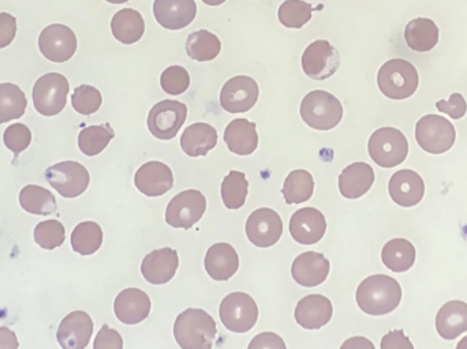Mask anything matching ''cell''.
Returning a JSON list of instances; mask_svg holds the SVG:
<instances>
[{"label": "cell", "mask_w": 467, "mask_h": 349, "mask_svg": "<svg viewBox=\"0 0 467 349\" xmlns=\"http://www.w3.org/2000/svg\"><path fill=\"white\" fill-rule=\"evenodd\" d=\"M224 142L235 155H252L258 147L257 126L247 119L233 120L224 131Z\"/></svg>", "instance_id": "f1b7e54d"}, {"label": "cell", "mask_w": 467, "mask_h": 349, "mask_svg": "<svg viewBox=\"0 0 467 349\" xmlns=\"http://www.w3.org/2000/svg\"><path fill=\"white\" fill-rule=\"evenodd\" d=\"M18 347L16 334L10 329L0 326V349H16Z\"/></svg>", "instance_id": "f907efd6"}, {"label": "cell", "mask_w": 467, "mask_h": 349, "mask_svg": "<svg viewBox=\"0 0 467 349\" xmlns=\"http://www.w3.org/2000/svg\"><path fill=\"white\" fill-rule=\"evenodd\" d=\"M221 51L222 43L218 36L208 30H197L186 40V52L196 62H211L218 57Z\"/></svg>", "instance_id": "836d02e7"}, {"label": "cell", "mask_w": 467, "mask_h": 349, "mask_svg": "<svg viewBox=\"0 0 467 349\" xmlns=\"http://www.w3.org/2000/svg\"><path fill=\"white\" fill-rule=\"evenodd\" d=\"M16 35V16L8 13H0V48H5L13 43Z\"/></svg>", "instance_id": "7dc6e473"}, {"label": "cell", "mask_w": 467, "mask_h": 349, "mask_svg": "<svg viewBox=\"0 0 467 349\" xmlns=\"http://www.w3.org/2000/svg\"><path fill=\"white\" fill-rule=\"evenodd\" d=\"M93 348L95 349H122L123 348V340L122 336L118 334L114 329L109 328V325H103V328L100 329V332L98 334V337H96L95 344H93Z\"/></svg>", "instance_id": "bcb514c9"}, {"label": "cell", "mask_w": 467, "mask_h": 349, "mask_svg": "<svg viewBox=\"0 0 467 349\" xmlns=\"http://www.w3.org/2000/svg\"><path fill=\"white\" fill-rule=\"evenodd\" d=\"M419 84L417 68L408 60H389L379 70V89L391 100H405L411 98L416 93Z\"/></svg>", "instance_id": "3957f363"}, {"label": "cell", "mask_w": 467, "mask_h": 349, "mask_svg": "<svg viewBox=\"0 0 467 349\" xmlns=\"http://www.w3.org/2000/svg\"><path fill=\"white\" fill-rule=\"evenodd\" d=\"M249 181L244 172L232 171L222 183V200L227 209H239L246 202Z\"/></svg>", "instance_id": "f35d334b"}, {"label": "cell", "mask_w": 467, "mask_h": 349, "mask_svg": "<svg viewBox=\"0 0 467 349\" xmlns=\"http://www.w3.org/2000/svg\"><path fill=\"white\" fill-rule=\"evenodd\" d=\"M244 230L250 243L260 249H266L275 246L282 238L283 221L276 211L261 208L250 214Z\"/></svg>", "instance_id": "5bb4252c"}, {"label": "cell", "mask_w": 467, "mask_h": 349, "mask_svg": "<svg viewBox=\"0 0 467 349\" xmlns=\"http://www.w3.org/2000/svg\"><path fill=\"white\" fill-rule=\"evenodd\" d=\"M457 348H467V337H465V339H463L462 342H461L460 344H458Z\"/></svg>", "instance_id": "11a10c76"}, {"label": "cell", "mask_w": 467, "mask_h": 349, "mask_svg": "<svg viewBox=\"0 0 467 349\" xmlns=\"http://www.w3.org/2000/svg\"><path fill=\"white\" fill-rule=\"evenodd\" d=\"M334 307L331 301L323 295H307L296 307V321L301 328L317 331L332 320Z\"/></svg>", "instance_id": "603a6c76"}, {"label": "cell", "mask_w": 467, "mask_h": 349, "mask_svg": "<svg viewBox=\"0 0 467 349\" xmlns=\"http://www.w3.org/2000/svg\"><path fill=\"white\" fill-rule=\"evenodd\" d=\"M111 30L119 43L130 46L141 40L144 36L145 21L139 11L133 8H123L112 16Z\"/></svg>", "instance_id": "f546056e"}, {"label": "cell", "mask_w": 467, "mask_h": 349, "mask_svg": "<svg viewBox=\"0 0 467 349\" xmlns=\"http://www.w3.org/2000/svg\"><path fill=\"white\" fill-rule=\"evenodd\" d=\"M103 98L101 93L96 87L90 85H81L74 90L71 104L73 108L81 115H92L100 109Z\"/></svg>", "instance_id": "b9f144b4"}, {"label": "cell", "mask_w": 467, "mask_h": 349, "mask_svg": "<svg viewBox=\"0 0 467 349\" xmlns=\"http://www.w3.org/2000/svg\"><path fill=\"white\" fill-rule=\"evenodd\" d=\"M109 3H112V5H123V3L129 2V0H107Z\"/></svg>", "instance_id": "db71d44e"}, {"label": "cell", "mask_w": 467, "mask_h": 349, "mask_svg": "<svg viewBox=\"0 0 467 349\" xmlns=\"http://www.w3.org/2000/svg\"><path fill=\"white\" fill-rule=\"evenodd\" d=\"M93 334V321L85 312H73L57 328V339L65 349H84Z\"/></svg>", "instance_id": "d6986e66"}, {"label": "cell", "mask_w": 467, "mask_h": 349, "mask_svg": "<svg viewBox=\"0 0 467 349\" xmlns=\"http://www.w3.org/2000/svg\"><path fill=\"white\" fill-rule=\"evenodd\" d=\"M207 210V200L199 190H186L172 198L166 209L167 224L172 228L191 230Z\"/></svg>", "instance_id": "30bf717a"}, {"label": "cell", "mask_w": 467, "mask_h": 349, "mask_svg": "<svg viewBox=\"0 0 467 349\" xmlns=\"http://www.w3.org/2000/svg\"><path fill=\"white\" fill-rule=\"evenodd\" d=\"M103 244V230L98 222H79L71 233V247L81 255H92Z\"/></svg>", "instance_id": "8d00e7d4"}, {"label": "cell", "mask_w": 467, "mask_h": 349, "mask_svg": "<svg viewBox=\"0 0 467 349\" xmlns=\"http://www.w3.org/2000/svg\"><path fill=\"white\" fill-rule=\"evenodd\" d=\"M115 133L111 126H89L79 133L78 148L85 156H98L109 147Z\"/></svg>", "instance_id": "74e56055"}, {"label": "cell", "mask_w": 467, "mask_h": 349, "mask_svg": "<svg viewBox=\"0 0 467 349\" xmlns=\"http://www.w3.org/2000/svg\"><path fill=\"white\" fill-rule=\"evenodd\" d=\"M202 2L205 3V5H223L226 0H202Z\"/></svg>", "instance_id": "f5cc1de1"}, {"label": "cell", "mask_w": 467, "mask_h": 349, "mask_svg": "<svg viewBox=\"0 0 467 349\" xmlns=\"http://www.w3.org/2000/svg\"><path fill=\"white\" fill-rule=\"evenodd\" d=\"M329 261L320 252L306 251L299 254L291 266V276L302 287H317L329 274Z\"/></svg>", "instance_id": "44dd1931"}, {"label": "cell", "mask_w": 467, "mask_h": 349, "mask_svg": "<svg viewBox=\"0 0 467 349\" xmlns=\"http://www.w3.org/2000/svg\"><path fill=\"white\" fill-rule=\"evenodd\" d=\"M416 139L421 149L431 155H441L454 147L457 131L454 125L439 115H427L416 126Z\"/></svg>", "instance_id": "52a82bcc"}, {"label": "cell", "mask_w": 467, "mask_h": 349, "mask_svg": "<svg viewBox=\"0 0 467 349\" xmlns=\"http://www.w3.org/2000/svg\"><path fill=\"white\" fill-rule=\"evenodd\" d=\"M313 7L304 0H285L280 5L277 16L283 26L301 29L312 18Z\"/></svg>", "instance_id": "ab89813d"}, {"label": "cell", "mask_w": 467, "mask_h": 349, "mask_svg": "<svg viewBox=\"0 0 467 349\" xmlns=\"http://www.w3.org/2000/svg\"><path fill=\"white\" fill-rule=\"evenodd\" d=\"M19 205L36 216H49L57 211V200L49 190L36 184L25 186L19 192Z\"/></svg>", "instance_id": "d6a6232c"}, {"label": "cell", "mask_w": 467, "mask_h": 349, "mask_svg": "<svg viewBox=\"0 0 467 349\" xmlns=\"http://www.w3.org/2000/svg\"><path fill=\"white\" fill-rule=\"evenodd\" d=\"M161 85L169 95L180 96L191 87V76L182 66H171L161 74Z\"/></svg>", "instance_id": "7bdbcfd3"}, {"label": "cell", "mask_w": 467, "mask_h": 349, "mask_svg": "<svg viewBox=\"0 0 467 349\" xmlns=\"http://www.w3.org/2000/svg\"><path fill=\"white\" fill-rule=\"evenodd\" d=\"M134 184L147 197H161L174 186V175L166 164L150 161L140 167L134 175Z\"/></svg>", "instance_id": "ffe728a7"}, {"label": "cell", "mask_w": 467, "mask_h": 349, "mask_svg": "<svg viewBox=\"0 0 467 349\" xmlns=\"http://www.w3.org/2000/svg\"><path fill=\"white\" fill-rule=\"evenodd\" d=\"M372 160L383 169L400 166L409 155V142L402 131L394 128L376 130L368 142Z\"/></svg>", "instance_id": "5b68a950"}, {"label": "cell", "mask_w": 467, "mask_h": 349, "mask_svg": "<svg viewBox=\"0 0 467 349\" xmlns=\"http://www.w3.org/2000/svg\"><path fill=\"white\" fill-rule=\"evenodd\" d=\"M436 108L443 114L449 115L451 119H462L467 112V104L461 93H452L449 100H441L436 103Z\"/></svg>", "instance_id": "f6af8a7d"}, {"label": "cell", "mask_w": 467, "mask_h": 349, "mask_svg": "<svg viewBox=\"0 0 467 349\" xmlns=\"http://www.w3.org/2000/svg\"><path fill=\"white\" fill-rule=\"evenodd\" d=\"M205 271L216 282H227L239 269V257L229 243H216L205 255Z\"/></svg>", "instance_id": "d4e9b609"}, {"label": "cell", "mask_w": 467, "mask_h": 349, "mask_svg": "<svg viewBox=\"0 0 467 349\" xmlns=\"http://www.w3.org/2000/svg\"><path fill=\"white\" fill-rule=\"evenodd\" d=\"M302 120L315 130L328 131L343 119V106L334 95L326 90H313L301 103Z\"/></svg>", "instance_id": "277c9868"}, {"label": "cell", "mask_w": 467, "mask_h": 349, "mask_svg": "<svg viewBox=\"0 0 467 349\" xmlns=\"http://www.w3.org/2000/svg\"><path fill=\"white\" fill-rule=\"evenodd\" d=\"M381 260L389 271L403 273L413 268L416 262V249L406 239H392L383 247Z\"/></svg>", "instance_id": "1f68e13d"}, {"label": "cell", "mask_w": 467, "mask_h": 349, "mask_svg": "<svg viewBox=\"0 0 467 349\" xmlns=\"http://www.w3.org/2000/svg\"><path fill=\"white\" fill-rule=\"evenodd\" d=\"M315 191V180L310 172L296 169L290 172L283 184L282 194L288 205L306 202Z\"/></svg>", "instance_id": "e575fe53"}, {"label": "cell", "mask_w": 467, "mask_h": 349, "mask_svg": "<svg viewBox=\"0 0 467 349\" xmlns=\"http://www.w3.org/2000/svg\"><path fill=\"white\" fill-rule=\"evenodd\" d=\"M153 14L164 29H185L196 18L197 5L194 0H155Z\"/></svg>", "instance_id": "e0dca14e"}, {"label": "cell", "mask_w": 467, "mask_h": 349, "mask_svg": "<svg viewBox=\"0 0 467 349\" xmlns=\"http://www.w3.org/2000/svg\"><path fill=\"white\" fill-rule=\"evenodd\" d=\"M38 48L46 59L54 63H65L76 55V33L62 24L47 26L38 37Z\"/></svg>", "instance_id": "4fadbf2b"}, {"label": "cell", "mask_w": 467, "mask_h": 349, "mask_svg": "<svg viewBox=\"0 0 467 349\" xmlns=\"http://www.w3.org/2000/svg\"><path fill=\"white\" fill-rule=\"evenodd\" d=\"M324 214L315 208H302L290 219V233L294 241L305 246L318 243L326 235Z\"/></svg>", "instance_id": "2e32d148"}, {"label": "cell", "mask_w": 467, "mask_h": 349, "mask_svg": "<svg viewBox=\"0 0 467 349\" xmlns=\"http://www.w3.org/2000/svg\"><path fill=\"white\" fill-rule=\"evenodd\" d=\"M174 336L182 349H210L218 336V328L204 310L188 309L178 315Z\"/></svg>", "instance_id": "7a4b0ae2"}, {"label": "cell", "mask_w": 467, "mask_h": 349, "mask_svg": "<svg viewBox=\"0 0 467 349\" xmlns=\"http://www.w3.org/2000/svg\"><path fill=\"white\" fill-rule=\"evenodd\" d=\"M339 66V52L327 40H316L302 55V70L316 81L334 76Z\"/></svg>", "instance_id": "7c38bea8"}, {"label": "cell", "mask_w": 467, "mask_h": 349, "mask_svg": "<svg viewBox=\"0 0 467 349\" xmlns=\"http://www.w3.org/2000/svg\"><path fill=\"white\" fill-rule=\"evenodd\" d=\"M264 348L285 349V344L282 337L271 334V332H266V334H261L255 336L249 344V349Z\"/></svg>", "instance_id": "c3c4849f"}, {"label": "cell", "mask_w": 467, "mask_h": 349, "mask_svg": "<svg viewBox=\"0 0 467 349\" xmlns=\"http://www.w3.org/2000/svg\"><path fill=\"white\" fill-rule=\"evenodd\" d=\"M3 141H5L7 149H10L16 155H19L29 148L30 142H32V131L22 123H14V125L5 128V134H3Z\"/></svg>", "instance_id": "ee69618b"}, {"label": "cell", "mask_w": 467, "mask_h": 349, "mask_svg": "<svg viewBox=\"0 0 467 349\" xmlns=\"http://www.w3.org/2000/svg\"><path fill=\"white\" fill-rule=\"evenodd\" d=\"M389 191L392 200L402 208L419 205L425 195L421 176L411 169H400L389 179Z\"/></svg>", "instance_id": "7402d4cb"}, {"label": "cell", "mask_w": 467, "mask_h": 349, "mask_svg": "<svg viewBox=\"0 0 467 349\" xmlns=\"http://www.w3.org/2000/svg\"><path fill=\"white\" fill-rule=\"evenodd\" d=\"M70 87L66 77L59 73H48L40 77L33 87L35 108L44 117H55L65 109Z\"/></svg>", "instance_id": "8992f818"}, {"label": "cell", "mask_w": 467, "mask_h": 349, "mask_svg": "<svg viewBox=\"0 0 467 349\" xmlns=\"http://www.w3.org/2000/svg\"><path fill=\"white\" fill-rule=\"evenodd\" d=\"M26 106V96L21 87L14 84H0V125L24 117Z\"/></svg>", "instance_id": "d590c367"}, {"label": "cell", "mask_w": 467, "mask_h": 349, "mask_svg": "<svg viewBox=\"0 0 467 349\" xmlns=\"http://www.w3.org/2000/svg\"><path fill=\"white\" fill-rule=\"evenodd\" d=\"M375 348V345L372 343L368 342L364 337H354V339L348 340L345 344L342 345V348Z\"/></svg>", "instance_id": "816d5d0a"}, {"label": "cell", "mask_w": 467, "mask_h": 349, "mask_svg": "<svg viewBox=\"0 0 467 349\" xmlns=\"http://www.w3.org/2000/svg\"><path fill=\"white\" fill-rule=\"evenodd\" d=\"M46 179L63 198H76L87 191L90 175L77 161H62L47 169Z\"/></svg>", "instance_id": "8fae6325"}, {"label": "cell", "mask_w": 467, "mask_h": 349, "mask_svg": "<svg viewBox=\"0 0 467 349\" xmlns=\"http://www.w3.org/2000/svg\"><path fill=\"white\" fill-rule=\"evenodd\" d=\"M257 82L246 76L234 77L221 92V106L230 114L250 111L258 100Z\"/></svg>", "instance_id": "9a60e30c"}, {"label": "cell", "mask_w": 467, "mask_h": 349, "mask_svg": "<svg viewBox=\"0 0 467 349\" xmlns=\"http://www.w3.org/2000/svg\"><path fill=\"white\" fill-rule=\"evenodd\" d=\"M436 331L444 340L458 339L467 332V303L461 301L447 302L436 315Z\"/></svg>", "instance_id": "4316f807"}, {"label": "cell", "mask_w": 467, "mask_h": 349, "mask_svg": "<svg viewBox=\"0 0 467 349\" xmlns=\"http://www.w3.org/2000/svg\"><path fill=\"white\" fill-rule=\"evenodd\" d=\"M402 301L400 282L386 274L368 277L357 290V303L365 314L387 315L397 310Z\"/></svg>", "instance_id": "6da1fadb"}, {"label": "cell", "mask_w": 467, "mask_h": 349, "mask_svg": "<svg viewBox=\"0 0 467 349\" xmlns=\"http://www.w3.org/2000/svg\"><path fill=\"white\" fill-rule=\"evenodd\" d=\"M114 312L120 323L137 325L150 315V296L139 288H128L115 299Z\"/></svg>", "instance_id": "cb8c5ba5"}, {"label": "cell", "mask_w": 467, "mask_h": 349, "mask_svg": "<svg viewBox=\"0 0 467 349\" xmlns=\"http://www.w3.org/2000/svg\"><path fill=\"white\" fill-rule=\"evenodd\" d=\"M188 118V107L177 100L155 104L148 115V128L155 139L170 141L180 133Z\"/></svg>", "instance_id": "9c48e42d"}, {"label": "cell", "mask_w": 467, "mask_h": 349, "mask_svg": "<svg viewBox=\"0 0 467 349\" xmlns=\"http://www.w3.org/2000/svg\"><path fill=\"white\" fill-rule=\"evenodd\" d=\"M218 144V131L208 123H194L183 131L181 148L191 158L207 156Z\"/></svg>", "instance_id": "83f0119b"}, {"label": "cell", "mask_w": 467, "mask_h": 349, "mask_svg": "<svg viewBox=\"0 0 467 349\" xmlns=\"http://www.w3.org/2000/svg\"><path fill=\"white\" fill-rule=\"evenodd\" d=\"M410 340L405 336L403 331H392L387 334L381 340V348L383 349H413Z\"/></svg>", "instance_id": "681fc988"}, {"label": "cell", "mask_w": 467, "mask_h": 349, "mask_svg": "<svg viewBox=\"0 0 467 349\" xmlns=\"http://www.w3.org/2000/svg\"><path fill=\"white\" fill-rule=\"evenodd\" d=\"M66 230L57 220H47L35 228V241L44 250H54L65 243Z\"/></svg>", "instance_id": "60d3db41"}, {"label": "cell", "mask_w": 467, "mask_h": 349, "mask_svg": "<svg viewBox=\"0 0 467 349\" xmlns=\"http://www.w3.org/2000/svg\"><path fill=\"white\" fill-rule=\"evenodd\" d=\"M222 323L234 334H246L254 328L258 320V307L252 296L244 293H233L221 304Z\"/></svg>", "instance_id": "ba28073f"}, {"label": "cell", "mask_w": 467, "mask_h": 349, "mask_svg": "<svg viewBox=\"0 0 467 349\" xmlns=\"http://www.w3.org/2000/svg\"><path fill=\"white\" fill-rule=\"evenodd\" d=\"M180 257L174 249L155 250L142 261L141 273L148 282L153 285H163L171 282L177 274Z\"/></svg>", "instance_id": "ac0fdd59"}, {"label": "cell", "mask_w": 467, "mask_h": 349, "mask_svg": "<svg viewBox=\"0 0 467 349\" xmlns=\"http://www.w3.org/2000/svg\"><path fill=\"white\" fill-rule=\"evenodd\" d=\"M375 183V171L367 163H354L339 175L340 194L348 200L364 197Z\"/></svg>", "instance_id": "484cf974"}, {"label": "cell", "mask_w": 467, "mask_h": 349, "mask_svg": "<svg viewBox=\"0 0 467 349\" xmlns=\"http://www.w3.org/2000/svg\"><path fill=\"white\" fill-rule=\"evenodd\" d=\"M409 48L416 52H430L439 43V27L430 18H416L405 29Z\"/></svg>", "instance_id": "4dcf8cb0"}]
</instances>
